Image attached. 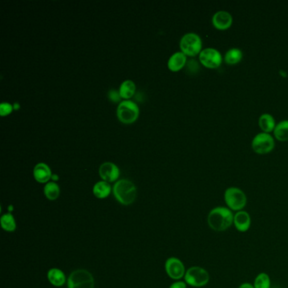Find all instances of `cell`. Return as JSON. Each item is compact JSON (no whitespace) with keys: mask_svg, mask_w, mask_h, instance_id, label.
Masks as SVG:
<instances>
[{"mask_svg":"<svg viewBox=\"0 0 288 288\" xmlns=\"http://www.w3.org/2000/svg\"><path fill=\"white\" fill-rule=\"evenodd\" d=\"M239 288H255V287L250 283H242V285L239 287Z\"/></svg>","mask_w":288,"mask_h":288,"instance_id":"obj_28","label":"cell"},{"mask_svg":"<svg viewBox=\"0 0 288 288\" xmlns=\"http://www.w3.org/2000/svg\"><path fill=\"white\" fill-rule=\"evenodd\" d=\"M255 288H271V279L266 273H259L255 280Z\"/></svg>","mask_w":288,"mask_h":288,"instance_id":"obj_24","label":"cell"},{"mask_svg":"<svg viewBox=\"0 0 288 288\" xmlns=\"http://www.w3.org/2000/svg\"><path fill=\"white\" fill-rule=\"evenodd\" d=\"M233 224L239 232L244 233L246 231H248L251 225V218H250L249 213L243 211V210L238 211L234 215Z\"/></svg>","mask_w":288,"mask_h":288,"instance_id":"obj_13","label":"cell"},{"mask_svg":"<svg viewBox=\"0 0 288 288\" xmlns=\"http://www.w3.org/2000/svg\"><path fill=\"white\" fill-rule=\"evenodd\" d=\"M242 59V52L239 48H231L225 54V62L227 64L233 65L241 62Z\"/></svg>","mask_w":288,"mask_h":288,"instance_id":"obj_20","label":"cell"},{"mask_svg":"<svg viewBox=\"0 0 288 288\" xmlns=\"http://www.w3.org/2000/svg\"><path fill=\"white\" fill-rule=\"evenodd\" d=\"M186 62V55L183 52H176L168 59L167 66L172 71H178L183 69Z\"/></svg>","mask_w":288,"mask_h":288,"instance_id":"obj_15","label":"cell"},{"mask_svg":"<svg viewBox=\"0 0 288 288\" xmlns=\"http://www.w3.org/2000/svg\"><path fill=\"white\" fill-rule=\"evenodd\" d=\"M233 219L234 216L231 209L218 207L209 211L207 222L211 229L216 232H223L233 225Z\"/></svg>","mask_w":288,"mask_h":288,"instance_id":"obj_1","label":"cell"},{"mask_svg":"<svg viewBox=\"0 0 288 288\" xmlns=\"http://www.w3.org/2000/svg\"><path fill=\"white\" fill-rule=\"evenodd\" d=\"M185 282L194 288H202L209 282V273L200 266H193L189 269L184 275Z\"/></svg>","mask_w":288,"mask_h":288,"instance_id":"obj_7","label":"cell"},{"mask_svg":"<svg viewBox=\"0 0 288 288\" xmlns=\"http://www.w3.org/2000/svg\"><path fill=\"white\" fill-rule=\"evenodd\" d=\"M139 113L140 109L138 105L131 100L122 101L117 109L118 119L125 124L134 123L139 117Z\"/></svg>","mask_w":288,"mask_h":288,"instance_id":"obj_5","label":"cell"},{"mask_svg":"<svg viewBox=\"0 0 288 288\" xmlns=\"http://www.w3.org/2000/svg\"><path fill=\"white\" fill-rule=\"evenodd\" d=\"M212 24L217 30H227L233 24V17L228 12L221 10L213 16Z\"/></svg>","mask_w":288,"mask_h":288,"instance_id":"obj_12","label":"cell"},{"mask_svg":"<svg viewBox=\"0 0 288 288\" xmlns=\"http://www.w3.org/2000/svg\"><path fill=\"white\" fill-rule=\"evenodd\" d=\"M275 137L280 141H288V120L280 122L274 129Z\"/></svg>","mask_w":288,"mask_h":288,"instance_id":"obj_21","label":"cell"},{"mask_svg":"<svg viewBox=\"0 0 288 288\" xmlns=\"http://www.w3.org/2000/svg\"><path fill=\"white\" fill-rule=\"evenodd\" d=\"M180 48L181 52L186 56H196L202 51L201 38L196 33H186L181 38Z\"/></svg>","mask_w":288,"mask_h":288,"instance_id":"obj_4","label":"cell"},{"mask_svg":"<svg viewBox=\"0 0 288 288\" xmlns=\"http://www.w3.org/2000/svg\"><path fill=\"white\" fill-rule=\"evenodd\" d=\"M224 200L230 209L240 211L245 207L247 204V196L245 193L236 187L228 188L224 193Z\"/></svg>","mask_w":288,"mask_h":288,"instance_id":"obj_3","label":"cell"},{"mask_svg":"<svg viewBox=\"0 0 288 288\" xmlns=\"http://www.w3.org/2000/svg\"><path fill=\"white\" fill-rule=\"evenodd\" d=\"M1 226L7 232H14L16 229V223L12 214L7 213L1 217Z\"/></svg>","mask_w":288,"mask_h":288,"instance_id":"obj_22","label":"cell"},{"mask_svg":"<svg viewBox=\"0 0 288 288\" xmlns=\"http://www.w3.org/2000/svg\"><path fill=\"white\" fill-rule=\"evenodd\" d=\"M259 125L263 132L267 133V134L272 131H274L275 126H276L275 118L269 113H264L259 117Z\"/></svg>","mask_w":288,"mask_h":288,"instance_id":"obj_17","label":"cell"},{"mask_svg":"<svg viewBox=\"0 0 288 288\" xmlns=\"http://www.w3.org/2000/svg\"><path fill=\"white\" fill-rule=\"evenodd\" d=\"M167 275L174 280H179L185 275V268L183 262L177 258H169L165 265Z\"/></svg>","mask_w":288,"mask_h":288,"instance_id":"obj_10","label":"cell"},{"mask_svg":"<svg viewBox=\"0 0 288 288\" xmlns=\"http://www.w3.org/2000/svg\"><path fill=\"white\" fill-rule=\"evenodd\" d=\"M111 186L106 181H99L93 187V193L99 199H104L111 193Z\"/></svg>","mask_w":288,"mask_h":288,"instance_id":"obj_18","label":"cell"},{"mask_svg":"<svg viewBox=\"0 0 288 288\" xmlns=\"http://www.w3.org/2000/svg\"><path fill=\"white\" fill-rule=\"evenodd\" d=\"M95 282L92 274L85 270H76L68 279L69 288H94Z\"/></svg>","mask_w":288,"mask_h":288,"instance_id":"obj_6","label":"cell"},{"mask_svg":"<svg viewBox=\"0 0 288 288\" xmlns=\"http://www.w3.org/2000/svg\"><path fill=\"white\" fill-rule=\"evenodd\" d=\"M113 194L119 203L128 206L134 202L136 198V187L128 179H120L115 183Z\"/></svg>","mask_w":288,"mask_h":288,"instance_id":"obj_2","label":"cell"},{"mask_svg":"<svg viewBox=\"0 0 288 288\" xmlns=\"http://www.w3.org/2000/svg\"><path fill=\"white\" fill-rule=\"evenodd\" d=\"M109 97H110L112 101L118 102V101H119L120 97H121V96L119 94V92H117V91H114V90H112L109 92Z\"/></svg>","mask_w":288,"mask_h":288,"instance_id":"obj_26","label":"cell"},{"mask_svg":"<svg viewBox=\"0 0 288 288\" xmlns=\"http://www.w3.org/2000/svg\"><path fill=\"white\" fill-rule=\"evenodd\" d=\"M251 146L257 154H268L275 147V141L271 134L263 132L253 139Z\"/></svg>","mask_w":288,"mask_h":288,"instance_id":"obj_8","label":"cell"},{"mask_svg":"<svg viewBox=\"0 0 288 288\" xmlns=\"http://www.w3.org/2000/svg\"><path fill=\"white\" fill-rule=\"evenodd\" d=\"M44 193L49 200H55L60 194V189L55 182H49L44 187Z\"/></svg>","mask_w":288,"mask_h":288,"instance_id":"obj_23","label":"cell"},{"mask_svg":"<svg viewBox=\"0 0 288 288\" xmlns=\"http://www.w3.org/2000/svg\"><path fill=\"white\" fill-rule=\"evenodd\" d=\"M170 288H187L186 283L183 282H174L171 285Z\"/></svg>","mask_w":288,"mask_h":288,"instance_id":"obj_27","label":"cell"},{"mask_svg":"<svg viewBox=\"0 0 288 288\" xmlns=\"http://www.w3.org/2000/svg\"><path fill=\"white\" fill-rule=\"evenodd\" d=\"M135 88H136V85H135L133 80H126L120 85L119 94L123 98H130L131 96H133L134 92H135Z\"/></svg>","mask_w":288,"mask_h":288,"instance_id":"obj_19","label":"cell"},{"mask_svg":"<svg viewBox=\"0 0 288 288\" xmlns=\"http://www.w3.org/2000/svg\"><path fill=\"white\" fill-rule=\"evenodd\" d=\"M99 174L103 181L108 183L117 180L119 177L120 171L117 165L110 161H106L99 167Z\"/></svg>","mask_w":288,"mask_h":288,"instance_id":"obj_11","label":"cell"},{"mask_svg":"<svg viewBox=\"0 0 288 288\" xmlns=\"http://www.w3.org/2000/svg\"><path fill=\"white\" fill-rule=\"evenodd\" d=\"M34 177L39 183H47L52 177V172L49 166L44 162L36 164L33 170Z\"/></svg>","mask_w":288,"mask_h":288,"instance_id":"obj_14","label":"cell"},{"mask_svg":"<svg viewBox=\"0 0 288 288\" xmlns=\"http://www.w3.org/2000/svg\"><path fill=\"white\" fill-rule=\"evenodd\" d=\"M13 110V106L9 102H2L0 105V113L2 116L9 114Z\"/></svg>","mask_w":288,"mask_h":288,"instance_id":"obj_25","label":"cell"},{"mask_svg":"<svg viewBox=\"0 0 288 288\" xmlns=\"http://www.w3.org/2000/svg\"><path fill=\"white\" fill-rule=\"evenodd\" d=\"M200 61L208 69H217L223 63V57L218 50L208 48L200 52Z\"/></svg>","mask_w":288,"mask_h":288,"instance_id":"obj_9","label":"cell"},{"mask_svg":"<svg viewBox=\"0 0 288 288\" xmlns=\"http://www.w3.org/2000/svg\"><path fill=\"white\" fill-rule=\"evenodd\" d=\"M48 278L52 285L56 287H61L66 282V277L64 273L59 269L52 268L48 273Z\"/></svg>","mask_w":288,"mask_h":288,"instance_id":"obj_16","label":"cell"}]
</instances>
